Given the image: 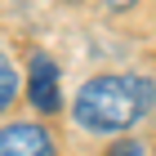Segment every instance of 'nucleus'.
I'll use <instances>...</instances> for the list:
<instances>
[{
    "instance_id": "nucleus-2",
    "label": "nucleus",
    "mask_w": 156,
    "mask_h": 156,
    "mask_svg": "<svg viewBox=\"0 0 156 156\" xmlns=\"http://www.w3.org/2000/svg\"><path fill=\"white\" fill-rule=\"evenodd\" d=\"M0 156H54L49 134L31 120H13L0 129Z\"/></svg>"
},
{
    "instance_id": "nucleus-4",
    "label": "nucleus",
    "mask_w": 156,
    "mask_h": 156,
    "mask_svg": "<svg viewBox=\"0 0 156 156\" xmlns=\"http://www.w3.org/2000/svg\"><path fill=\"white\" fill-rule=\"evenodd\" d=\"M13 94H18V72L9 67V58L0 54V112L13 103Z\"/></svg>"
},
{
    "instance_id": "nucleus-5",
    "label": "nucleus",
    "mask_w": 156,
    "mask_h": 156,
    "mask_svg": "<svg viewBox=\"0 0 156 156\" xmlns=\"http://www.w3.org/2000/svg\"><path fill=\"white\" fill-rule=\"evenodd\" d=\"M112 156H143V152H138V143H116Z\"/></svg>"
},
{
    "instance_id": "nucleus-3",
    "label": "nucleus",
    "mask_w": 156,
    "mask_h": 156,
    "mask_svg": "<svg viewBox=\"0 0 156 156\" xmlns=\"http://www.w3.org/2000/svg\"><path fill=\"white\" fill-rule=\"evenodd\" d=\"M27 94L40 112H58L62 107V94H58V67L54 58L45 54H31V72H27Z\"/></svg>"
},
{
    "instance_id": "nucleus-1",
    "label": "nucleus",
    "mask_w": 156,
    "mask_h": 156,
    "mask_svg": "<svg viewBox=\"0 0 156 156\" xmlns=\"http://www.w3.org/2000/svg\"><path fill=\"white\" fill-rule=\"evenodd\" d=\"M156 107L152 76H94L80 85L72 112L89 134H120Z\"/></svg>"
}]
</instances>
